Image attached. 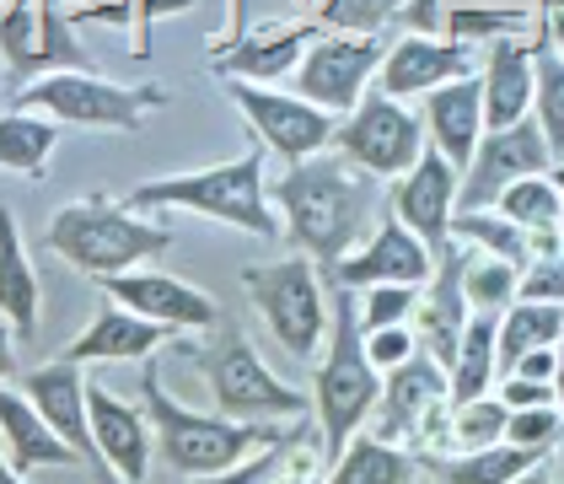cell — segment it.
Wrapping results in <instances>:
<instances>
[{
  "label": "cell",
  "instance_id": "obj_1",
  "mask_svg": "<svg viewBox=\"0 0 564 484\" xmlns=\"http://www.w3.org/2000/svg\"><path fill=\"white\" fill-rule=\"evenodd\" d=\"M269 205L312 265L334 269L377 221V178L349 168L345 157H306L269 183Z\"/></svg>",
  "mask_w": 564,
  "mask_h": 484
},
{
  "label": "cell",
  "instance_id": "obj_2",
  "mask_svg": "<svg viewBox=\"0 0 564 484\" xmlns=\"http://www.w3.org/2000/svg\"><path fill=\"white\" fill-rule=\"evenodd\" d=\"M130 211H188V216L220 221V226H237L248 237H274L280 216L269 205V178H263V146L216 162V168H188V173H167V178H145L134 183Z\"/></svg>",
  "mask_w": 564,
  "mask_h": 484
},
{
  "label": "cell",
  "instance_id": "obj_3",
  "mask_svg": "<svg viewBox=\"0 0 564 484\" xmlns=\"http://www.w3.org/2000/svg\"><path fill=\"white\" fill-rule=\"evenodd\" d=\"M382 394V372L366 361L360 345V318H355V291L334 286L328 297V340L317 355V372H312V415H317V431H323V463H334L345 452V441L355 431H366L371 409Z\"/></svg>",
  "mask_w": 564,
  "mask_h": 484
},
{
  "label": "cell",
  "instance_id": "obj_4",
  "mask_svg": "<svg viewBox=\"0 0 564 484\" xmlns=\"http://www.w3.org/2000/svg\"><path fill=\"white\" fill-rule=\"evenodd\" d=\"M140 409L151 420V441H156V458L183 474V480H205L220 474L231 463H242L248 452H259L263 441H274V426H248V420H226V415H199L188 404H177L162 388V372L156 361H145L140 372Z\"/></svg>",
  "mask_w": 564,
  "mask_h": 484
},
{
  "label": "cell",
  "instance_id": "obj_5",
  "mask_svg": "<svg viewBox=\"0 0 564 484\" xmlns=\"http://www.w3.org/2000/svg\"><path fill=\"white\" fill-rule=\"evenodd\" d=\"M44 248L59 254L70 269L91 275V280H108V275H124V269L162 259L173 248V232L156 226V221H140L130 205H119L108 194H87V200L54 211Z\"/></svg>",
  "mask_w": 564,
  "mask_h": 484
},
{
  "label": "cell",
  "instance_id": "obj_6",
  "mask_svg": "<svg viewBox=\"0 0 564 484\" xmlns=\"http://www.w3.org/2000/svg\"><path fill=\"white\" fill-rule=\"evenodd\" d=\"M188 361L199 366L210 404L226 420H248V426H274V420H306L312 398L302 388H291L285 377H274L259 361V351L248 345V334L237 323H216V340L188 345Z\"/></svg>",
  "mask_w": 564,
  "mask_h": 484
},
{
  "label": "cell",
  "instance_id": "obj_7",
  "mask_svg": "<svg viewBox=\"0 0 564 484\" xmlns=\"http://www.w3.org/2000/svg\"><path fill=\"white\" fill-rule=\"evenodd\" d=\"M17 108L48 114L54 125L70 130H108V135H134L145 125V114L167 108L162 87H119L108 76H97L91 65H65V71H44L33 82L17 87Z\"/></svg>",
  "mask_w": 564,
  "mask_h": 484
},
{
  "label": "cell",
  "instance_id": "obj_8",
  "mask_svg": "<svg viewBox=\"0 0 564 484\" xmlns=\"http://www.w3.org/2000/svg\"><path fill=\"white\" fill-rule=\"evenodd\" d=\"M242 286L253 297L259 318L269 323V334L285 345V355L312 361L323 355L328 340V286L312 259H274V265L242 269Z\"/></svg>",
  "mask_w": 564,
  "mask_h": 484
},
{
  "label": "cell",
  "instance_id": "obj_9",
  "mask_svg": "<svg viewBox=\"0 0 564 484\" xmlns=\"http://www.w3.org/2000/svg\"><path fill=\"white\" fill-rule=\"evenodd\" d=\"M334 151L371 178H403L425 151V125L388 92H366L334 130Z\"/></svg>",
  "mask_w": 564,
  "mask_h": 484
},
{
  "label": "cell",
  "instance_id": "obj_10",
  "mask_svg": "<svg viewBox=\"0 0 564 484\" xmlns=\"http://www.w3.org/2000/svg\"><path fill=\"white\" fill-rule=\"evenodd\" d=\"M220 92L237 103V114L248 119V130L259 135V146H269L285 162L323 157L334 146L339 119L328 108L306 103L302 92H280V87H263V82H226Z\"/></svg>",
  "mask_w": 564,
  "mask_h": 484
},
{
  "label": "cell",
  "instance_id": "obj_11",
  "mask_svg": "<svg viewBox=\"0 0 564 484\" xmlns=\"http://www.w3.org/2000/svg\"><path fill=\"white\" fill-rule=\"evenodd\" d=\"M382 54H388L382 33H328L323 28L306 44L302 65H296V92H302L306 103L328 108L334 119H345L349 108L371 92Z\"/></svg>",
  "mask_w": 564,
  "mask_h": 484
},
{
  "label": "cell",
  "instance_id": "obj_12",
  "mask_svg": "<svg viewBox=\"0 0 564 484\" xmlns=\"http://www.w3.org/2000/svg\"><path fill=\"white\" fill-rule=\"evenodd\" d=\"M366 431L392 447H414V441H431L435 431H446V366L414 351L403 366L382 372V394H377Z\"/></svg>",
  "mask_w": 564,
  "mask_h": 484
},
{
  "label": "cell",
  "instance_id": "obj_13",
  "mask_svg": "<svg viewBox=\"0 0 564 484\" xmlns=\"http://www.w3.org/2000/svg\"><path fill=\"white\" fill-rule=\"evenodd\" d=\"M549 168H554V151L532 114L506 130H484L474 162L463 168V183H457V211H489L517 178L549 173Z\"/></svg>",
  "mask_w": 564,
  "mask_h": 484
},
{
  "label": "cell",
  "instance_id": "obj_14",
  "mask_svg": "<svg viewBox=\"0 0 564 484\" xmlns=\"http://www.w3.org/2000/svg\"><path fill=\"white\" fill-rule=\"evenodd\" d=\"M97 286H102L108 302H119V308L162 323L167 334H205V329L220 323V308L210 291H199V286H188V280H177V275H162V269L140 265V269H124V275H108V280H97Z\"/></svg>",
  "mask_w": 564,
  "mask_h": 484
},
{
  "label": "cell",
  "instance_id": "obj_15",
  "mask_svg": "<svg viewBox=\"0 0 564 484\" xmlns=\"http://www.w3.org/2000/svg\"><path fill=\"white\" fill-rule=\"evenodd\" d=\"M457 183L463 173L435 151L425 146L420 162L409 168L403 178H392V200H388V216H398L431 254L452 248V216H457Z\"/></svg>",
  "mask_w": 564,
  "mask_h": 484
},
{
  "label": "cell",
  "instance_id": "obj_16",
  "mask_svg": "<svg viewBox=\"0 0 564 484\" xmlns=\"http://www.w3.org/2000/svg\"><path fill=\"white\" fill-rule=\"evenodd\" d=\"M22 394H28V404L48 420V431H54V437L76 447V458L97 474V484H119L108 469H102V458H97L91 420H87V377H82V366H76V361H65V355H59V361L33 366V372L22 377Z\"/></svg>",
  "mask_w": 564,
  "mask_h": 484
},
{
  "label": "cell",
  "instance_id": "obj_17",
  "mask_svg": "<svg viewBox=\"0 0 564 484\" xmlns=\"http://www.w3.org/2000/svg\"><path fill=\"white\" fill-rule=\"evenodd\" d=\"M457 76H474V49L446 39V33H398L377 65V82L371 87L388 92V97H425V92L446 87Z\"/></svg>",
  "mask_w": 564,
  "mask_h": 484
},
{
  "label": "cell",
  "instance_id": "obj_18",
  "mask_svg": "<svg viewBox=\"0 0 564 484\" xmlns=\"http://www.w3.org/2000/svg\"><path fill=\"white\" fill-rule=\"evenodd\" d=\"M431 269H435L431 248L398 216H382L377 232L334 265V286H349V291H366V286H425Z\"/></svg>",
  "mask_w": 564,
  "mask_h": 484
},
{
  "label": "cell",
  "instance_id": "obj_19",
  "mask_svg": "<svg viewBox=\"0 0 564 484\" xmlns=\"http://www.w3.org/2000/svg\"><path fill=\"white\" fill-rule=\"evenodd\" d=\"M87 420H91V441H97L102 469L119 484H145L151 452H156L145 409L130 404V398H119L113 388H102V383H87Z\"/></svg>",
  "mask_w": 564,
  "mask_h": 484
},
{
  "label": "cell",
  "instance_id": "obj_20",
  "mask_svg": "<svg viewBox=\"0 0 564 484\" xmlns=\"http://www.w3.org/2000/svg\"><path fill=\"white\" fill-rule=\"evenodd\" d=\"M463 259H468V248L463 243H452V248H441L435 254V269L431 280L420 286V308H414V340H420V351L441 361V366H452V355H457V340H463V329H468V297H463Z\"/></svg>",
  "mask_w": 564,
  "mask_h": 484
},
{
  "label": "cell",
  "instance_id": "obj_21",
  "mask_svg": "<svg viewBox=\"0 0 564 484\" xmlns=\"http://www.w3.org/2000/svg\"><path fill=\"white\" fill-rule=\"evenodd\" d=\"M420 125H425V146H435V151L463 173V168L474 162L478 140H484V87H478V71L425 92Z\"/></svg>",
  "mask_w": 564,
  "mask_h": 484
},
{
  "label": "cell",
  "instance_id": "obj_22",
  "mask_svg": "<svg viewBox=\"0 0 564 484\" xmlns=\"http://www.w3.org/2000/svg\"><path fill=\"white\" fill-rule=\"evenodd\" d=\"M317 39V22H291V28H259L253 39H237L231 49L210 54V71L220 82H280L296 76L306 44Z\"/></svg>",
  "mask_w": 564,
  "mask_h": 484
},
{
  "label": "cell",
  "instance_id": "obj_23",
  "mask_svg": "<svg viewBox=\"0 0 564 484\" xmlns=\"http://www.w3.org/2000/svg\"><path fill=\"white\" fill-rule=\"evenodd\" d=\"M162 345H173V334H167L162 323H151V318H140V312L108 302V308H97V318L65 345V361H76V366H91V361H151Z\"/></svg>",
  "mask_w": 564,
  "mask_h": 484
},
{
  "label": "cell",
  "instance_id": "obj_24",
  "mask_svg": "<svg viewBox=\"0 0 564 484\" xmlns=\"http://www.w3.org/2000/svg\"><path fill=\"white\" fill-rule=\"evenodd\" d=\"M484 130H506L532 114V44L527 39H495L484 49Z\"/></svg>",
  "mask_w": 564,
  "mask_h": 484
},
{
  "label": "cell",
  "instance_id": "obj_25",
  "mask_svg": "<svg viewBox=\"0 0 564 484\" xmlns=\"http://www.w3.org/2000/svg\"><path fill=\"white\" fill-rule=\"evenodd\" d=\"M0 447L11 458L17 474H33V469H76V447L59 441L48 431V420L28 404L22 388H0Z\"/></svg>",
  "mask_w": 564,
  "mask_h": 484
},
{
  "label": "cell",
  "instance_id": "obj_26",
  "mask_svg": "<svg viewBox=\"0 0 564 484\" xmlns=\"http://www.w3.org/2000/svg\"><path fill=\"white\" fill-rule=\"evenodd\" d=\"M0 318L11 323L17 340L39 334V275L28 259V243L17 232V216L0 205Z\"/></svg>",
  "mask_w": 564,
  "mask_h": 484
},
{
  "label": "cell",
  "instance_id": "obj_27",
  "mask_svg": "<svg viewBox=\"0 0 564 484\" xmlns=\"http://www.w3.org/2000/svg\"><path fill=\"white\" fill-rule=\"evenodd\" d=\"M495 329H500V312H468V329H463L457 355L446 366V404H468L478 394H495V383H500Z\"/></svg>",
  "mask_w": 564,
  "mask_h": 484
},
{
  "label": "cell",
  "instance_id": "obj_28",
  "mask_svg": "<svg viewBox=\"0 0 564 484\" xmlns=\"http://www.w3.org/2000/svg\"><path fill=\"white\" fill-rule=\"evenodd\" d=\"M323 484H414V452L371 437V431H355L345 452L328 463Z\"/></svg>",
  "mask_w": 564,
  "mask_h": 484
},
{
  "label": "cell",
  "instance_id": "obj_29",
  "mask_svg": "<svg viewBox=\"0 0 564 484\" xmlns=\"http://www.w3.org/2000/svg\"><path fill=\"white\" fill-rule=\"evenodd\" d=\"M54 146H59V125H54L48 114L17 108V103L0 114V173L44 178Z\"/></svg>",
  "mask_w": 564,
  "mask_h": 484
},
{
  "label": "cell",
  "instance_id": "obj_30",
  "mask_svg": "<svg viewBox=\"0 0 564 484\" xmlns=\"http://www.w3.org/2000/svg\"><path fill=\"white\" fill-rule=\"evenodd\" d=\"M560 205H564V194H560V183H554L549 173L517 178V183L495 200V211L517 221L521 232L532 237V248H538V254L560 248Z\"/></svg>",
  "mask_w": 564,
  "mask_h": 484
},
{
  "label": "cell",
  "instance_id": "obj_31",
  "mask_svg": "<svg viewBox=\"0 0 564 484\" xmlns=\"http://www.w3.org/2000/svg\"><path fill=\"white\" fill-rule=\"evenodd\" d=\"M532 28H538L532 6H489V0H452L441 17V33L468 49L495 44V39H527Z\"/></svg>",
  "mask_w": 564,
  "mask_h": 484
},
{
  "label": "cell",
  "instance_id": "obj_32",
  "mask_svg": "<svg viewBox=\"0 0 564 484\" xmlns=\"http://www.w3.org/2000/svg\"><path fill=\"white\" fill-rule=\"evenodd\" d=\"M564 340V308L560 302H511L500 312V329H495V351H500V377L517 366V355L538 351V345H560Z\"/></svg>",
  "mask_w": 564,
  "mask_h": 484
},
{
  "label": "cell",
  "instance_id": "obj_33",
  "mask_svg": "<svg viewBox=\"0 0 564 484\" xmlns=\"http://www.w3.org/2000/svg\"><path fill=\"white\" fill-rule=\"evenodd\" d=\"M452 243H463V248H474V254H489V259H506V265H517V269L538 254L532 237H527L511 216H500L495 205H489V211H457V216H452Z\"/></svg>",
  "mask_w": 564,
  "mask_h": 484
},
{
  "label": "cell",
  "instance_id": "obj_34",
  "mask_svg": "<svg viewBox=\"0 0 564 484\" xmlns=\"http://www.w3.org/2000/svg\"><path fill=\"white\" fill-rule=\"evenodd\" d=\"M538 463H549V458L511 447V441H495V447H474V452H452L441 463V484H511Z\"/></svg>",
  "mask_w": 564,
  "mask_h": 484
},
{
  "label": "cell",
  "instance_id": "obj_35",
  "mask_svg": "<svg viewBox=\"0 0 564 484\" xmlns=\"http://www.w3.org/2000/svg\"><path fill=\"white\" fill-rule=\"evenodd\" d=\"M532 119L549 140L554 162H564V60L549 49L543 33L532 44Z\"/></svg>",
  "mask_w": 564,
  "mask_h": 484
},
{
  "label": "cell",
  "instance_id": "obj_36",
  "mask_svg": "<svg viewBox=\"0 0 564 484\" xmlns=\"http://www.w3.org/2000/svg\"><path fill=\"white\" fill-rule=\"evenodd\" d=\"M506 420L511 409L500 404V394H478L468 404H446V441L457 452H474V447H495L506 441Z\"/></svg>",
  "mask_w": 564,
  "mask_h": 484
},
{
  "label": "cell",
  "instance_id": "obj_37",
  "mask_svg": "<svg viewBox=\"0 0 564 484\" xmlns=\"http://www.w3.org/2000/svg\"><path fill=\"white\" fill-rule=\"evenodd\" d=\"M517 280H521L517 265L468 248V259H463V297H468L474 312H506L517 302Z\"/></svg>",
  "mask_w": 564,
  "mask_h": 484
},
{
  "label": "cell",
  "instance_id": "obj_38",
  "mask_svg": "<svg viewBox=\"0 0 564 484\" xmlns=\"http://www.w3.org/2000/svg\"><path fill=\"white\" fill-rule=\"evenodd\" d=\"M296 437H302V426H296V431H280L274 441H263L259 452H248L242 463H231V469H220V474H205V480H188V484H280V469H285Z\"/></svg>",
  "mask_w": 564,
  "mask_h": 484
},
{
  "label": "cell",
  "instance_id": "obj_39",
  "mask_svg": "<svg viewBox=\"0 0 564 484\" xmlns=\"http://www.w3.org/2000/svg\"><path fill=\"white\" fill-rule=\"evenodd\" d=\"M403 0H323L317 6V28L328 33H382L398 17Z\"/></svg>",
  "mask_w": 564,
  "mask_h": 484
},
{
  "label": "cell",
  "instance_id": "obj_40",
  "mask_svg": "<svg viewBox=\"0 0 564 484\" xmlns=\"http://www.w3.org/2000/svg\"><path fill=\"white\" fill-rule=\"evenodd\" d=\"M420 308V286H366L355 297V318L360 329H392V323H414Z\"/></svg>",
  "mask_w": 564,
  "mask_h": 484
},
{
  "label": "cell",
  "instance_id": "obj_41",
  "mask_svg": "<svg viewBox=\"0 0 564 484\" xmlns=\"http://www.w3.org/2000/svg\"><path fill=\"white\" fill-rule=\"evenodd\" d=\"M564 437V415L560 404H538V409H511V420H506V441L511 447H527V452H554Z\"/></svg>",
  "mask_w": 564,
  "mask_h": 484
},
{
  "label": "cell",
  "instance_id": "obj_42",
  "mask_svg": "<svg viewBox=\"0 0 564 484\" xmlns=\"http://www.w3.org/2000/svg\"><path fill=\"white\" fill-rule=\"evenodd\" d=\"M517 297H521V302H560V308H564V248L532 254V259L521 265Z\"/></svg>",
  "mask_w": 564,
  "mask_h": 484
},
{
  "label": "cell",
  "instance_id": "obj_43",
  "mask_svg": "<svg viewBox=\"0 0 564 484\" xmlns=\"http://www.w3.org/2000/svg\"><path fill=\"white\" fill-rule=\"evenodd\" d=\"M360 345H366V361H371L377 372H392V366H403L409 355L420 351V340H414L409 323H392V329H360Z\"/></svg>",
  "mask_w": 564,
  "mask_h": 484
},
{
  "label": "cell",
  "instance_id": "obj_44",
  "mask_svg": "<svg viewBox=\"0 0 564 484\" xmlns=\"http://www.w3.org/2000/svg\"><path fill=\"white\" fill-rule=\"evenodd\" d=\"M495 394L506 409H538V404H554V388L549 383H527V377H500Z\"/></svg>",
  "mask_w": 564,
  "mask_h": 484
},
{
  "label": "cell",
  "instance_id": "obj_45",
  "mask_svg": "<svg viewBox=\"0 0 564 484\" xmlns=\"http://www.w3.org/2000/svg\"><path fill=\"white\" fill-rule=\"evenodd\" d=\"M506 377H527V383H549L554 388V345H538V351L517 355V366Z\"/></svg>",
  "mask_w": 564,
  "mask_h": 484
},
{
  "label": "cell",
  "instance_id": "obj_46",
  "mask_svg": "<svg viewBox=\"0 0 564 484\" xmlns=\"http://www.w3.org/2000/svg\"><path fill=\"white\" fill-rule=\"evenodd\" d=\"M17 377V334H11V323L0 318V383H11Z\"/></svg>",
  "mask_w": 564,
  "mask_h": 484
},
{
  "label": "cell",
  "instance_id": "obj_47",
  "mask_svg": "<svg viewBox=\"0 0 564 484\" xmlns=\"http://www.w3.org/2000/svg\"><path fill=\"white\" fill-rule=\"evenodd\" d=\"M543 39H549V49L564 60V11H549V17H543Z\"/></svg>",
  "mask_w": 564,
  "mask_h": 484
},
{
  "label": "cell",
  "instance_id": "obj_48",
  "mask_svg": "<svg viewBox=\"0 0 564 484\" xmlns=\"http://www.w3.org/2000/svg\"><path fill=\"white\" fill-rule=\"evenodd\" d=\"M554 404H560V415H564V340L554 345Z\"/></svg>",
  "mask_w": 564,
  "mask_h": 484
},
{
  "label": "cell",
  "instance_id": "obj_49",
  "mask_svg": "<svg viewBox=\"0 0 564 484\" xmlns=\"http://www.w3.org/2000/svg\"><path fill=\"white\" fill-rule=\"evenodd\" d=\"M511 484H554V474H549V463H538V469H527V474Z\"/></svg>",
  "mask_w": 564,
  "mask_h": 484
},
{
  "label": "cell",
  "instance_id": "obj_50",
  "mask_svg": "<svg viewBox=\"0 0 564 484\" xmlns=\"http://www.w3.org/2000/svg\"><path fill=\"white\" fill-rule=\"evenodd\" d=\"M0 484H28L17 469H11V458H6V447H0Z\"/></svg>",
  "mask_w": 564,
  "mask_h": 484
},
{
  "label": "cell",
  "instance_id": "obj_51",
  "mask_svg": "<svg viewBox=\"0 0 564 484\" xmlns=\"http://www.w3.org/2000/svg\"><path fill=\"white\" fill-rule=\"evenodd\" d=\"M532 6H538L543 17H549V11H564V0H532Z\"/></svg>",
  "mask_w": 564,
  "mask_h": 484
},
{
  "label": "cell",
  "instance_id": "obj_52",
  "mask_svg": "<svg viewBox=\"0 0 564 484\" xmlns=\"http://www.w3.org/2000/svg\"><path fill=\"white\" fill-rule=\"evenodd\" d=\"M549 178L560 183V194H564V162H554V168H549Z\"/></svg>",
  "mask_w": 564,
  "mask_h": 484
},
{
  "label": "cell",
  "instance_id": "obj_53",
  "mask_svg": "<svg viewBox=\"0 0 564 484\" xmlns=\"http://www.w3.org/2000/svg\"><path fill=\"white\" fill-rule=\"evenodd\" d=\"M560 248H564V205H560Z\"/></svg>",
  "mask_w": 564,
  "mask_h": 484
}]
</instances>
